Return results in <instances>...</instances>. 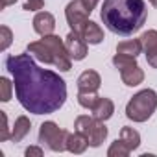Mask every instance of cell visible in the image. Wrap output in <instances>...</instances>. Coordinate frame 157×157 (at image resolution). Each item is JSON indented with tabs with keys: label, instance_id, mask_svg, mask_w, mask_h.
<instances>
[{
	"label": "cell",
	"instance_id": "obj_1",
	"mask_svg": "<svg viewBox=\"0 0 157 157\" xmlns=\"http://www.w3.org/2000/svg\"><path fill=\"white\" fill-rule=\"evenodd\" d=\"M4 65L8 72L13 76L17 100L28 113L52 115L65 105V80L48 68H41L33 61L32 54L8 56Z\"/></svg>",
	"mask_w": 157,
	"mask_h": 157
},
{
	"label": "cell",
	"instance_id": "obj_2",
	"mask_svg": "<svg viewBox=\"0 0 157 157\" xmlns=\"http://www.w3.org/2000/svg\"><path fill=\"white\" fill-rule=\"evenodd\" d=\"M100 19L109 32L128 37L144 26L148 8L144 0H104Z\"/></svg>",
	"mask_w": 157,
	"mask_h": 157
},
{
	"label": "cell",
	"instance_id": "obj_3",
	"mask_svg": "<svg viewBox=\"0 0 157 157\" xmlns=\"http://www.w3.org/2000/svg\"><path fill=\"white\" fill-rule=\"evenodd\" d=\"M26 52L44 65H54L61 72H68L72 68V57L63 39H59V35H54V33L44 35L39 41L30 43L26 46Z\"/></svg>",
	"mask_w": 157,
	"mask_h": 157
},
{
	"label": "cell",
	"instance_id": "obj_4",
	"mask_svg": "<svg viewBox=\"0 0 157 157\" xmlns=\"http://www.w3.org/2000/svg\"><path fill=\"white\" fill-rule=\"evenodd\" d=\"M155 109H157V93L153 89H142L137 94H133L126 104V117L131 122L142 124L148 118H151Z\"/></svg>",
	"mask_w": 157,
	"mask_h": 157
},
{
	"label": "cell",
	"instance_id": "obj_5",
	"mask_svg": "<svg viewBox=\"0 0 157 157\" xmlns=\"http://www.w3.org/2000/svg\"><path fill=\"white\" fill-rule=\"evenodd\" d=\"M74 131H80L87 137L91 148H100L104 140L109 135V129L105 128V122L94 118L93 115H80L74 120Z\"/></svg>",
	"mask_w": 157,
	"mask_h": 157
},
{
	"label": "cell",
	"instance_id": "obj_6",
	"mask_svg": "<svg viewBox=\"0 0 157 157\" xmlns=\"http://www.w3.org/2000/svg\"><path fill=\"white\" fill-rule=\"evenodd\" d=\"M67 137H68V131L61 129L52 120L43 122L39 128V142L44 144L52 151H59V153L65 151L67 150Z\"/></svg>",
	"mask_w": 157,
	"mask_h": 157
},
{
	"label": "cell",
	"instance_id": "obj_7",
	"mask_svg": "<svg viewBox=\"0 0 157 157\" xmlns=\"http://www.w3.org/2000/svg\"><path fill=\"white\" fill-rule=\"evenodd\" d=\"M91 11L85 10V6L82 4V0H72L65 8V19L67 24L70 26V30L74 32H82V28L85 26V22L89 21Z\"/></svg>",
	"mask_w": 157,
	"mask_h": 157
},
{
	"label": "cell",
	"instance_id": "obj_8",
	"mask_svg": "<svg viewBox=\"0 0 157 157\" xmlns=\"http://www.w3.org/2000/svg\"><path fill=\"white\" fill-rule=\"evenodd\" d=\"M65 44H67V50L72 57V61H83L87 57V52H89V43L83 39V35L80 32H74L70 30V33L65 37Z\"/></svg>",
	"mask_w": 157,
	"mask_h": 157
},
{
	"label": "cell",
	"instance_id": "obj_9",
	"mask_svg": "<svg viewBox=\"0 0 157 157\" xmlns=\"http://www.w3.org/2000/svg\"><path fill=\"white\" fill-rule=\"evenodd\" d=\"M76 85H78V93H98V89L102 85V78L96 70L87 68L80 74Z\"/></svg>",
	"mask_w": 157,
	"mask_h": 157
},
{
	"label": "cell",
	"instance_id": "obj_10",
	"mask_svg": "<svg viewBox=\"0 0 157 157\" xmlns=\"http://www.w3.org/2000/svg\"><path fill=\"white\" fill-rule=\"evenodd\" d=\"M142 52L151 68H157V30H148L140 35Z\"/></svg>",
	"mask_w": 157,
	"mask_h": 157
},
{
	"label": "cell",
	"instance_id": "obj_11",
	"mask_svg": "<svg viewBox=\"0 0 157 157\" xmlns=\"http://www.w3.org/2000/svg\"><path fill=\"white\" fill-rule=\"evenodd\" d=\"M32 24H33V32L37 35L44 37V35L54 33V30H56V17L50 11H37V15L33 17Z\"/></svg>",
	"mask_w": 157,
	"mask_h": 157
},
{
	"label": "cell",
	"instance_id": "obj_12",
	"mask_svg": "<svg viewBox=\"0 0 157 157\" xmlns=\"http://www.w3.org/2000/svg\"><path fill=\"white\" fill-rule=\"evenodd\" d=\"M91 113H93V117H94V118H98V120L105 122V120H109V118L113 117V113H115V104H113V100H111V98L100 96V98H98V102L94 104V107L91 109Z\"/></svg>",
	"mask_w": 157,
	"mask_h": 157
},
{
	"label": "cell",
	"instance_id": "obj_13",
	"mask_svg": "<svg viewBox=\"0 0 157 157\" xmlns=\"http://www.w3.org/2000/svg\"><path fill=\"white\" fill-rule=\"evenodd\" d=\"M87 148H89V140H87V137L83 133H80V131L68 133V137H67V151H70L74 155H80Z\"/></svg>",
	"mask_w": 157,
	"mask_h": 157
},
{
	"label": "cell",
	"instance_id": "obj_14",
	"mask_svg": "<svg viewBox=\"0 0 157 157\" xmlns=\"http://www.w3.org/2000/svg\"><path fill=\"white\" fill-rule=\"evenodd\" d=\"M120 80L128 87H137V85H140L144 82V70L139 65L124 68V70H120Z\"/></svg>",
	"mask_w": 157,
	"mask_h": 157
},
{
	"label": "cell",
	"instance_id": "obj_15",
	"mask_svg": "<svg viewBox=\"0 0 157 157\" xmlns=\"http://www.w3.org/2000/svg\"><path fill=\"white\" fill-rule=\"evenodd\" d=\"M80 33L83 35V39H85L89 44H100V43L105 39V37H104V30H102L100 24H96L94 21H87Z\"/></svg>",
	"mask_w": 157,
	"mask_h": 157
},
{
	"label": "cell",
	"instance_id": "obj_16",
	"mask_svg": "<svg viewBox=\"0 0 157 157\" xmlns=\"http://www.w3.org/2000/svg\"><path fill=\"white\" fill-rule=\"evenodd\" d=\"M30 129H32V120L26 115L17 117V120H15V124L11 128V140L13 142H21L30 133Z\"/></svg>",
	"mask_w": 157,
	"mask_h": 157
},
{
	"label": "cell",
	"instance_id": "obj_17",
	"mask_svg": "<svg viewBox=\"0 0 157 157\" xmlns=\"http://www.w3.org/2000/svg\"><path fill=\"white\" fill-rule=\"evenodd\" d=\"M117 54H126V56H133V57L142 54V41H140V37L118 43L117 44Z\"/></svg>",
	"mask_w": 157,
	"mask_h": 157
},
{
	"label": "cell",
	"instance_id": "obj_18",
	"mask_svg": "<svg viewBox=\"0 0 157 157\" xmlns=\"http://www.w3.org/2000/svg\"><path fill=\"white\" fill-rule=\"evenodd\" d=\"M120 139L128 144V148H129L131 151L139 150V146H140V133H139L137 129L129 128V126H124V128L120 129Z\"/></svg>",
	"mask_w": 157,
	"mask_h": 157
},
{
	"label": "cell",
	"instance_id": "obj_19",
	"mask_svg": "<svg viewBox=\"0 0 157 157\" xmlns=\"http://www.w3.org/2000/svg\"><path fill=\"white\" fill-rule=\"evenodd\" d=\"M111 61H113V65H115V68H117L118 72L124 70V68H129V67L139 65V63H137V57H133V56H126V54H115Z\"/></svg>",
	"mask_w": 157,
	"mask_h": 157
},
{
	"label": "cell",
	"instance_id": "obj_20",
	"mask_svg": "<svg viewBox=\"0 0 157 157\" xmlns=\"http://www.w3.org/2000/svg\"><path fill=\"white\" fill-rule=\"evenodd\" d=\"M131 153V150L128 148V144L122 139H117L115 142H111L109 150H107V157H128Z\"/></svg>",
	"mask_w": 157,
	"mask_h": 157
},
{
	"label": "cell",
	"instance_id": "obj_21",
	"mask_svg": "<svg viewBox=\"0 0 157 157\" xmlns=\"http://www.w3.org/2000/svg\"><path fill=\"white\" fill-rule=\"evenodd\" d=\"M76 98H78V104H80L82 107H85V109H89V111H91V109L94 107V104L98 102V98H100V96H98L96 93H78V96H76Z\"/></svg>",
	"mask_w": 157,
	"mask_h": 157
},
{
	"label": "cell",
	"instance_id": "obj_22",
	"mask_svg": "<svg viewBox=\"0 0 157 157\" xmlns=\"http://www.w3.org/2000/svg\"><path fill=\"white\" fill-rule=\"evenodd\" d=\"M11 43H13V32L6 24L0 26V52H6Z\"/></svg>",
	"mask_w": 157,
	"mask_h": 157
},
{
	"label": "cell",
	"instance_id": "obj_23",
	"mask_svg": "<svg viewBox=\"0 0 157 157\" xmlns=\"http://www.w3.org/2000/svg\"><path fill=\"white\" fill-rule=\"evenodd\" d=\"M13 85H15V83H11V82L8 80V78H6V76H2V78H0V91H2V94H0V100H2L4 104L11 100Z\"/></svg>",
	"mask_w": 157,
	"mask_h": 157
},
{
	"label": "cell",
	"instance_id": "obj_24",
	"mask_svg": "<svg viewBox=\"0 0 157 157\" xmlns=\"http://www.w3.org/2000/svg\"><path fill=\"white\" fill-rule=\"evenodd\" d=\"M0 117H2V122H4V128H2V131H0V142L11 140V131H10V124H8V113L0 111Z\"/></svg>",
	"mask_w": 157,
	"mask_h": 157
},
{
	"label": "cell",
	"instance_id": "obj_25",
	"mask_svg": "<svg viewBox=\"0 0 157 157\" xmlns=\"http://www.w3.org/2000/svg\"><path fill=\"white\" fill-rule=\"evenodd\" d=\"M44 8V0H26V4L22 6L24 11H41Z\"/></svg>",
	"mask_w": 157,
	"mask_h": 157
},
{
	"label": "cell",
	"instance_id": "obj_26",
	"mask_svg": "<svg viewBox=\"0 0 157 157\" xmlns=\"http://www.w3.org/2000/svg\"><path fill=\"white\" fill-rule=\"evenodd\" d=\"M43 148L41 146H28L26 150H24V155L26 157H43Z\"/></svg>",
	"mask_w": 157,
	"mask_h": 157
},
{
	"label": "cell",
	"instance_id": "obj_27",
	"mask_svg": "<svg viewBox=\"0 0 157 157\" xmlns=\"http://www.w3.org/2000/svg\"><path fill=\"white\" fill-rule=\"evenodd\" d=\"M98 2H100V0H82V4L85 6V10L91 11V13H93V10L98 6Z\"/></svg>",
	"mask_w": 157,
	"mask_h": 157
},
{
	"label": "cell",
	"instance_id": "obj_28",
	"mask_svg": "<svg viewBox=\"0 0 157 157\" xmlns=\"http://www.w3.org/2000/svg\"><path fill=\"white\" fill-rule=\"evenodd\" d=\"M17 0H2V10H6L8 6H11V4H15Z\"/></svg>",
	"mask_w": 157,
	"mask_h": 157
},
{
	"label": "cell",
	"instance_id": "obj_29",
	"mask_svg": "<svg viewBox=\"0 0 157 157\" xmlns=\"http://www.w3.org/2000/svg\"><path fill=\"white\" fill-rule=\"evenodd\" d=\"M148 2H150V6H153V8L157 6V0H148Z\"/></svg>",
	"mask_w": 157,
	"mask_h": 157
}]
</instances>
